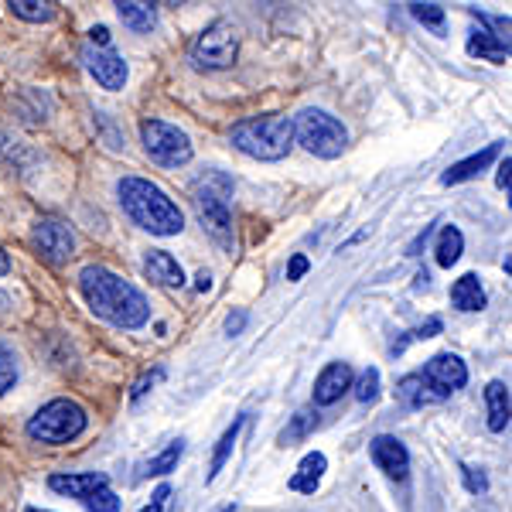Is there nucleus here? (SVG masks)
I'll return each mask as SVG.
<instances>
[{"label":"nucleus","mask_w":512,"mask_h":512,"mask_svg":"<svg viewBox=\"0 0 512 512\" xmlns=\"http://www.w3.org/2000/svg\"><path fill=\"white\" fill-rule=\"evenodd\" d=\"M485 407H489V431L502 434L509 427V386L502 379L485 386Z\"/></svg>","instance_id":"nucleus-19"},{"label":"nucleus","mask_w":512,"mask_h":512,"mask_svg":"<svg viewBox=\"0 0 512 512\" xmlns=\"http://www.w3.org/2000/svg\"><path fill=\"white\" fill-rule=\"evenodd\" d=\"M239 427H243V417L233 420V427H229V431L219 437V448H216V454H212V465H209V482H216V475L222 472V465H226L229 454H233V444H236V437H239Z\"/></svg>","instance_id":"nucleus-25"},{"label":"nucleus","mask_w":512,"mask_h":512,"mask_svg":"<svg viewBox=\"0 0 512 512\" xmlns=\"http://www.w3.org/2000/svg\"><path fill=\"white\" fill-rule=\"evenodd\" d=\"M243 325H246V311H236V315L226 318V332L229 335H239V332H243Z\"/></svg>","instance_id":"nucleus-39"},{"label":"nucleus","mask_w":512,"mask_h":512,"mask_svg":"<svg viewBox=\"0 0 512 512\" xmlns=\"http://www.w3.org/2000/svg\"><path fill=\"white\" fill-rule=\"evenodd\" d=\"M410 14H414L424 28H431L434 35H444V31H448V14H444L441 4H410Z\"/></svg>","instance_id":"nucleus-26"},{"label":"nucleus","mask_w":512,"mask_h":512,"mask_svg":"<svg viewBox=\"0 0 512 512\" xmlns=\"http://www.w3.org/2000/svg\"><path fill=\"white\" fill-rule=\"evenodd\" d=\"M420 373L427 376V383H431L434 390L444 396V400H448L454 390H461V386L468 383L465 362H461L458 355H451V352H441V355H434V359H427V366L420 369Z\"/></svg>","instance_id":"nucleus-10"},{"label":"nucleus","mask_w":512,"mask_h":512,"mask_svg":"<svg viewBox=\"0 0 512 512\" xmlns=\"http://www.w3.org/2000/svg\"><path fill=\"white\" fill-rule=\"evenodd\" d=\"M291 120H294V140L308 154H315V158L335 161V158H342V151L349 147V130H345V123L332 117L328 110L304 106Z\"/></svg>","instance_id":"nucleus-5"},{"label":"nucleus","mask_w":512,"mask_h":512,"mask_svg":"<svg viewBox=\"0 0 512 512\" xmlns=\"http://www.w3.org/2000/svg\"><path fill=\"white\" fill-rule=\"evenodd\" d=\"M89 48H110V28L96 24V28L89 31Z\"/></svg>","instance_id":"nucleus-35"},{"label":"nucleus","mask_w":512,"mask_h":512,"mask_svg":"<svg viewBox=\"0 0 512 512\" xmlns=\"http://www.w3.org/2000/svg\"><path fill=\"white\" fill-rule=\"evenodd\" d=\"M209 287H212V277L202 270V274H198V291H209Z\"/></svg>","instance_id":"nucleus-42"},{"label":"nucleus","mask_w":512,"mask_h":512,"mask_svg":"<svg viewBox=\"0 0 512 512\" xmlns=\"http://www.w3.org/2000/svg\"><path fill=\"white\" fill-rule=\"evenodd\" d=\"M79 291L86 297L89 308H93L96 318L110 321V325H117V328H127V332L144 328L147 318H151L147 297L140 294L130 280H123L120 274H113V270L99 267V263L82 267Z\"/></svg>","instance_id":"nucleus-1"},{"label":"nucleus","mask_w":512,"mask_h":512,"mask_svg":"<svg viewBox=\"0 0 512 512\" xmlns=\"http://www.w3.org/2000/svg\"><path fill=\"white\" fill-rule=\"evenodd\" d=\"M117 14L120 21L127 24L130 31H137V35H147V31L158 24V11H154V4H137V0H120L117 4Z\"/></svg>","instance_id":"nucleus-22"},{"label":"nucleus","mask_w":512,"mask_h":512,"mask_svg":"<svg viewBox=\"0 0 512 512\" xmlns=\"http://www.w3.org/2000/svg\"><path fill=\"white\" fill-rule=\"evenodd\" d=\"M509 171H512V158L506 154V158H502V164H499V175H495V185H499L502 192H509V185H512V175H509Z\"/></svg>","instance_id":"nucleus-36"},{"label":"nucleus","mask_w":512,"mask_h":512,"mask_svg":"<svg viewBox=\"0 0 512 512\" xmlns=\"http://www.w3.org/2000/svg\"><path fill=\"white\" fill-rule=\"evenodd\" d=\"M89 427V414L86 407L69 396H59V400L45 403L35 417L28 420V437L41 444H69Z\"/></svg>","instance_id":"nucleus-6"},{"label":"nucleus","mask_w":512,"mask_h":512,"mask_svg":"<svg viewBox=\"0 0 512 512\" xmlns=\"http://www.w3.org/2000/svg\"><path fill=\"white\" fill-rule=\"evenodd\" d=\"M352 390H355V400L359 403H373L379 396V369L376 366L362 369L359 379H352Z\"/></svg>","instance_id":"nucleus-28"},{"label":"nucleus","mask_w":512,"mask_h":512,"mask_svg":"<svg viewBox=\"0 0 512 512\" xmlns=\"http://www.w3.org/2000/svg\"><path fill=\"white\" fill-rule=\"evenodd\" d=\"M461 475H465L468 492H485V489H489V482H485V475H482V472H475V468H461Z\"/></svg>","instance_id":"nucleus-34"},{"label":"nucleus","mask_w":512,"mask_h":512,"mask_svg":"<svg viewBox=\"0 0 512 512\" xmlns=\"http://www.w3.org/2000/svg\"><path fill=\"white\" fill-rule=\"evenodd\" d=\"M28 512H48V509H28Z\"/></svg>","instance_id":"nucleus-44"},{"label":"nucleus","mask_w":512,"mask_h":512,"mask_svg":"<svg viewBox=\"0 0 512 512\" xmlns=\"http://www.w3.org/2000/svg\"><path fill=\"white\" fill-rule=\"evenodd\" d=\"M82 506H86L89 512H120V499H117V492L106 485V489H96L93 495H89Z\"/></svg>","instance_id":"nucleus-32"},{"label":"nucleus","mask_w":512,"mask_h":512,"mask_svg":"<svg viewBox=\"0 0 512 512\" xmlns=\"http://www.w3.org/2000/svg\"><path fill=\"white\" fill-rule=\"evenodd\" d=\"M468 55H478V59L485 62H509V38H499L495 31H472V38H468Z\"/></svg>","instance_id":"nucleus-18"},{"label":"nucleus","mask_w":512,"mask_h":512,"mask_svg":"<svg viewBox=\"0 0 512 512\" xmlns=\"http://www.w3.org/2000/svg\"><path fill=\"white\" fill-rule=\"evenodd\" d=\"M18 383V355L7 342H0V396Z\"/></svg>","instance_id":"nucleus-29"},{"label":"nucleus","mask_w":512,"mask_h":512,"mask_svg":"<svg viewBox=\"0 0 512 512\" xmlns=\"http://www.w3.org/2000/svg\"><path fill=\"white\" fill-rule=\"evenodd\" d=\"M369 454H373V465L383 472L386 478H407L410 472V451L407 444L400 441V437H390V434H379L373 437V444H369Z\"/></svg>","instance_id":"nucleus-11"},{"label":"nucleus","mask_w":512,"mask_h":512,"mask_svg":"<svg viewBox=\"0 0 512 512\" xmlns=\"http://www.w3.org/2000/svg\"><path fill=\"white\" fill-rule=\"evenodd\" d=\"M82 62L103 89H123V82H127V62L113 48H86Z\"/></svg>","instance_id":"nucleus-12"},{"label":"nucleus","mask_w":512,"mask_h":512,"mask_svg":"<svg viewBox=\"0 0 512 512\" xmlns=\"http://www.w3.org/2000/svg\"><path fill=\"white\" fill-rule=\"evenodd\" d=\"M48 485H52V492H59V495H69V499L86 502L89 495H93L96 489H106V485H110V478L99 475V472H82V475H52V478H48Z\"/></svg>","instance_id":"nucleus-15"},{"label":"nucleus","mask_w":512,"mask_h":512,"mask_svg":"<svg viewBox=\"0 0 512 512\" xmlns=\"http://www.w3.org/2000/svg\"><path fill=\"white\" fill-rule=\"evenodd\" d=\"M31 243L55 267H62V263H69L76 256V236L59 219H38L35 229H31Z\"/></svg>","instance_id":"nucleus-9"},{"label":"nucleus","mask_w":512,"mask_h":512,"mask_svg":"<svg viewBox=\"0 0 512 512\" xmlns=\"http://www.w3.org/2000/svg\"><path fill=\"white\" fill-rule=\"evenodd\" d=\"M229 198H233V178L222 171H205L192 185V205L202 229L212 236V243L222 246L226 253L236 250L233 233V212H229Z\"/></svg>","instance_id":"nucleus-3"},{"label":"nucleus","mask_w":512,"mask_h":512,"mask_svg":"<svg viewBox=\"0 0 512 512\" xmlns=\"http://www.w3.org/2000/svg\"><path fill=\"white\" fill-rule=\"evenodd\" d=\"M396 393H400V400L407 403V407H414V410L434 407V403L444 400V396L437 393L431 383H427L424 373H407L400 383H396Z\"/></svg>","instance_id":"nucleus-16"},{"label":"nucleus","mask_w":512,"mask_h":512,"mask_svg":"<svg viewBox=\"0 0 512 512\" xmlns=\"http://www.w3.org/2000/svg\"><path fill=\"white\" fill-rule=\"evenodd\" d=\"M451 304L458 311H482L485 308V287L475 274H465L454 280L451 287Z\"/></svg>","instance_id":"nucleus-21"},{"label":"nucleus","mask_w":512,"mask_h":512,"mask_svg":"<svg viewBox=\"0 0 512 512\" xmlns=\"http://www.w3.org/2000/svg\"><path fill=\"white\" fill-rule=\"evenodd\" d=\"M144 270H147V277L158 280L161 287H181V284H185V270H181V263L168 250H151V253H147Z\"/></svg>","instance_id":"nucleus-17"},{"label":"nucleus","mask_w":512,"mask_h":512,"mask_svg":"<svg viewBox=\"0 0 512 512\" xmlns=\"http://www.w3.org/2000/svg\"><path fill=\"white\" fill-rule=\"evenodd\" d=\"M465 253V236H461L458 226H444L441 236H437V246H434V256L441 267H454Z\"/></svg>","instance_id":"nucleus-23"},{"label":"nucleus","mask_w":512,"mask_h":512,"mask_svg":"<svg viewBox=\"0 0 512 512\" xmlns=\"http://www.w3.org/2000/svg\"><path fill=\"white\" fill-rule=\"evenodd\" d=\"M236 55H239V31H236V24L226 18L212 21L209 28L192 41V62L198 69H209V72L229 69V65L236 62Z\"/></svg>","instance_id":"nucleus-8"},{"label":"nucleus","mask_w":512,"mask_h":512,"mask_svg":"<svg viewBox=\"0 0 512 512\" xmlns=\"http://www.w3.org/2000/svg\"><path fill=\"white\" fill-rule=\"evenodd\" d=\"M164 373H161V369H154V373L151 376H144V379H140V383L134 386V393H130V396H134V400H140V396H144L147 390H151V386L154 383H158V379H161Z\"/></svg>","instance_id":"nucleus-38"},{"label":"nucleus","mask_w":512,"mask_h":512,"mask_svg":"<svg viewBox=\"0 0 512 512\" xmlns=\"http://www.w3.org/2000/svg\"><path fill=\"white\" fill-rule=\"evenodd\" d=\"M4 274H11V256H7V250L0 246V277Z\"/></svg>","instance_id":"nucleus-41"},{"label":"nucleus","mask_w":512,"mask_h":512,"mask_svg":"<svg viewBox=\"0 0 512 512\" xmlns=\"http://www.w3.org/2000/svg\"><path fill=\"white\" fill-rule=\"evenodd\" d=\"M441 328H444V325H441V318H427L424 325H420V328H414V332H407V335L400 338V342L393 345V355H400L403 349H407L410 342H424V338H434V335H441Z\"/></svg>","instance_id":"nucleus-31"},{"label":"nucleus","mask_w":512,"mask_h":512,"mask_svg":"<svg viewBox=\"0 0 512 512\" xmlns=\"http://www.w3.org/2000/svg\"><path fill=\"white\" fill-rule=\"evenodd\" d=\"M502 144H506V140H495V144H489V147H485V151H478V154H472V158H465V161L451 164V168L441 175V185H461V181H472V178H478V175H482V171L489 168V164L502 154Z\"/></svg>","instance_id":"nucleus-14"},{"label":"nucleus","mask_w":512,"mask_h":512,"mask_svg":"<svg viewBox=\"0 0 512 512\" xmlns=\"http://www.w3.org/2000/svg\"><path fill=\"white\" fill-rule=\"evenodd\" d=\"M328 472V458L321 451H311V454H304L301 458V465H297V472L291 478V489L294 492H315L318 485H321V475Z\"/></svg>","instance_id":"nucleus-20"},{"label":"nucleus","mask_w":512,"mask_h":512,"mask_svg":"<svg viewBox=\"0 0 512 512\" xmlns=\"http://www.w3.org/2000/svg\"><path fill=\"white\" fill-rule=\"evenodd\" d=\"M222 512H236V506H229V509H222Z\"/></svg>","instance_id":"nucleus-43"},{"label":"nucleus","mask_w":512,"mask_h":512,"mask_svg":"<svg viewBox=\"0 0 512 512\" xmlns=\"http://www.w3.org/2000/svg\"><path fill=\"white\" fill-rule=\"evenodd\" d=\"M181 454H185V441H171L168 448H164V451L158 454V458H151L147 472H151V475H168V472H175L178 461H181Z\"/></svg>","instance_id":"nucleus-27"},{"label":"nucleus","mask_w":512,"mask_h":512,"mask_svg":"<svg viewBox=\"0 0 512 512\" xmlns=\"http://www.w3.org/2000/svg\"><path fill=\"white\" fill-rule=\"evenodd\" d=\"M352 366L349 362H328L325 369L318 373L315 379V390H311V396H315L318 407H332V403L342 400L345 393L352 390Z\"/></svg>","instance_id":"nucleus-13"},{"label":"nucleus","mask_w":512,"mask_h":512,"mask_svg":"<svg viewBox=\"0 0 512 512\" xmlns=\"http://www.w3.org/2000/svg\"><path fill=\"white\" fill-rule=\"evenodd\" d=\"M168 495H171V489H168V485H161V489L154 492L151 506H144V509H140V512H161L164 506H168Z\"/></svg>","instance_id":"nucleus-37"},{"label":"nucleus","mask_w":512,"mask_h":512,"mask_svg":"<svg viewBox=\"0 0 512 512\" xmlns=\"http://www.w3.org/2000/svg\"><path fill=\"white\" fill-rule=\"evenodd\" d=\"M140 144H144L147 158L158 161L161 168H181L192 161V137L178 130L175 123L144 120L140 123Z\"/></svg>","instance_id":"nucleus-7"},{"label":"nucleus","mask_w":512,"mask_h":512,"mask_svg":"<svg viewBox=\"0 0 512 512\" xmlns=\"http://www.w3.org/2000/svg\"><path fill=\"white\" fill-rule=\"evenodd\" d=\"M11 14L21 21L41 24V21H52L55 18V4H41V0H11Z\"/></svg>","instance_id":"nucleus-24"},{"label":"nucleus","mask_w":512,"mask_h":512,"mask_svg":"<svg viewBox=\"0 0 512 512\" xmlns=\"http://www.w3.org/2000/svg\"><path fill=\"white\" fill-rule=\"evenodd\" d=\"M233 144L246 158L284 161L294 147V120L287 113H260L246 117L233 127Z\"/></svg>","instance_id":"nucleus-4"},{"label":"nucleus","mask_w":512,"mask_h":512,"mask_svg":"<svg viewBox=\"0 0 512 512\" xmlns=\"http://www.w3.org/2000/svg\"><path fill=\"white\" fill-rule=\"evenodd\" d=\"M311 270V263H308V256L304 253H294L291 256V263H287V280H301L304 274Z\"/></svg>","instance_id":"nucleus-33"},{"label":"nucleus","mask_w":512,"mask_h":512,"mask_svg":"<svg viewBox=\"0 0 512 512\" xmlns=\"http://www.w3.org/2000/svg\"><path fill=\"white\" fill-rule=\"evenodd\" d=\"M431 236H434V226H424V233H420V236L414 239V243L407 246V256H417V253H420V246H427V239H431Z\"/></svg>","instance_id":"nucleus-40"},{"label":"nucleus","mask_w":512,"mask_h":512,"mask_svg":"<svg viewBox=\"0 0 512 512\" xmlns=\"http://www.w3.org/2000/svg\"><path fill=\"white\" fill-rule=\"evenodd\" d=\"M120 205L140 229L154 236H178L185 229V216H181L178 202L168 198L164 188H158L147 178H123L117 185Z\"/></svg>","instance_id":"nucleus-2"},{"label":"nucleus","mask_w":512,"mask_h":512,"mask_svg":"<svg viewBox=\"0 0 512 512\" xmlns=\"http://www.w3.org/2000/svg\"><path fill=\"white\" fill-rule=\"evenodd\" d=\"M311 431H315V410H301V414H294L291 427H287V431L280 434V441L294 444V441H301V437H308Z\"/></svg>","instance_id":"nucleus-30"}]
</instances>
